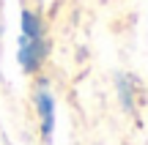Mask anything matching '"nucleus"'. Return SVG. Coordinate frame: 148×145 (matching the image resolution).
Instances as JSON below:
<instances>
[{"label":"nucleus","mask_w":148,"mask_h":145,"mask_svg":"<svg viewBox=\"0 0 148 145\" xmlns=\"http://www.w3.org/2000/svg\"><path fill=\"white\" fill-rule=\"evenodd\" d=\"M44 25L38 16H33L30 11H22V27H19V66L25 71H36L44 63Z\"/></svg>","instance_id":"1"},{"label":"nucleus","mask_w":148,"mask_h":145,"mask_svg":"<svg viewBox=\"0 0 148 145\" xmlns=\"http://www.w3.org/2000/svg\"><path fill=\"white\" fill-rule=\"evenodd\" d=\"M36 110H38V120H41V131L44 137H52V129H55V99L49 96L47 88H38L36 93Z\"/></svg>","instance_id":"2"},{"label":"nucleus","mask_w":148,"mask_h":145,"mask_svg":"<svg viewBox=\"0 0 148 145\" xmlns=\"http://www.w3.org/2000/svg\"><path fill=\"white\" fill-rule=\"evenodd\" d=\"M118 93H121V104L129 110V112H134V101H132V80H129V77H121V80H118Z\"/></svg>","instance_id":"3"}]
</instances>
